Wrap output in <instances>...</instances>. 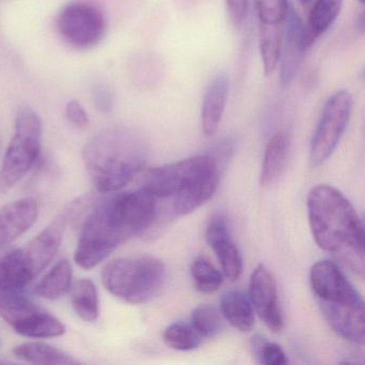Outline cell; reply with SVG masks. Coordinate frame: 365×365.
<instances>
[{
	"label": "cell",
	"mask_w": 365,
	"mask_h": 365,
	"mask_svg": "<svg viewBox=\"0 0 365 365\" xmlns=\"http://www.w3.org/2000/svg\"><path fill=\"white\" fill-rule=\"evenodd\" d=\"M157 215V200L144 187L104 198L83 223L74 260L81 268H95L119 245L149 230Z\"/></svg>",
	"instance_id": "obj_1"
},
{
	"label": "cell",
	"mask_w": 365,
	"mask_h": 365,
	"mask_svg": "<svg viewBox=\"0 0 365 365\" xmlns=\"http://www.w3.org/2000/svg\"><path fill=\"white\" fill-rule=\"evenodd\" d=\"M307 210L318 247L364 277V228L351 202L335 187L320 185L309 191Z\"/></svg>",
	"instance_id": "obj_2"
},
{
	"label": "cell",
	"mask_w": 365,
	"mask_h": 365,
	"mask_svg": "<svg viewBox=\"0 0 365 365\" xmlns=\"http://www.w3.org/2000/svg\"><path fill=\"white\" fill-rule=\"evenodd\" d=\"M145 138L129 128L102 130L85 145L83 159L100 193H116L131 182L148 159Z\"/></svg>",
	"instance_id": "obj_3"
},
{
	"label": "cell",
	"mask_w": 365,
	"mask_h": 365,
	"mask_svg": "<svg viewBox=\"0 0 365 365\" xmlns=\"http://www.w3.org/2000/svg\"><path fill=\"white\" fill-rule=\"evenodd\" d=\"M220 174L217 162L197 155L147 173L145 190L157 200H170L175 215H185L208 202L217 191Z\"/></svg>",
	"instance_id": "obj_4"
},
{
	"label": "cell",
	"mask_w": 365,
	"mask_h": 365,
	"mask_svg": "<svg viewBox=\"0 0 365 365\" xmlns=\"http://www.w3.org/2000/svg\"><path fill=\"white\" fill-rule=\"evenodd\" d=\"M312 290L329 326L339 336L363 345L365 341L364 302L341 269L330 260H320L309 272Z\"/></svg>",
	"instance_id": "obj_5"
},
{
	"label": "cell",
	"mask_w": 365,
	"mask_h": 365,
	"mask_svg": "<svg viewBox=\"0 0 365 365\" xmlns=\"http://www.w3.org/2000/svg\"><path fill=\"white\" fill-rule=\"evenodd\" d=\"M70 209L57 215L24 247L0 258V290H20L46 270L61 249Z\"/></svg>",
	"instance_id": "obj_6"
},
{
	"label": "cell",
	"mask_w": 365,
	"mask_h": 365,
	"mask_svg": "<svg viewBox=\"0 0 365 365\" xmlns=\"http://www.w3.org/2000/svg\"><path fill=\"white\" fill-rule=\"evenodd\" d=\"M104 287L131 304H143L161 292L166 281L165 264L151 256L120 257L108 262L101 274Z\"/></svg>",
	"instance_id": "obj_7"
},
{
	"label": "cell",
	"mask_w": 365,
	"mask_h": 365,
	"mask_svg": "<svg viewBox=\"0 0 365 365\" xmlns=\"http://www.w3.org/2000/svg\"><path fill=\"white\" fill-rule=\"evenodd\" d=\"M41 150V118L33 108L23 106L16 115V132L0 170V194L7 193L31 172Z\"/></svg>",
	"instance_id": "obj_8"
},
{
	"label": "cell",
	"mask_w": 365,
	"mask_h": 365,
	"mask_svg": "<svg viewBox=\"0 0 365 365\" xmlns=\"http://www.w3.org/2000/svg\"><path fill=\"white\" fill-rule=\"evenodd\" d=\"M0 317L18 334L31 339H52L66 333L65 324L58 318L19 290H0Z\"/></svg>",
	"instance_id": "obj_9"
},
{
	"label": "cell",
	"mask_w": 365,
	"mask_h": 365,
	"mask_svg": "<svg viewBox=\"0 0 365 365\" xmlns=\"http://www.w3.org/2000/svg\"><path fill=\"white\" fill-rule=\"evenodd\" d=\"M352 106L354 99L347 91H337L324 104L309 150L314 166L322 165L334 153L349 123Z\"/></svg>",
	"instance_id": "obj_10"
},
{
	"label": "cell",
	"mask_w": 365,
	"mask_h": 365,
	"mask_svg": "<svg viewBox=\"0 0 365 365\" xmlns=\"http://www.w3.org/2000/svg\"><path fill=\"white\" fill-rule=\"evenodd\" d=\"M57 31L70 46L80 50L97 46L106 35L103 12L93 4L76 1L66 6L56 20Z\"/></svg>",
	"instance_id": "obj_11"
},
{
	"label": "cell",
	"mask_w": 365,
	"mask_h": 365,
	"mask_svg": "<svg viewBox=\"0 0 365 365\" xmlns=\"http://www.w3.org/2000/svg\"><path fill=\"white\" fill-rule=\"evenodd\" d=\"M285 29L282 37L281 56V83L287 86L294 81L303 55L311 48L312 44L307 37V26L303 24L294 8L289 5L285 20Z\"/></svg>",
	"instance_id": "obj_12"
},
{
	"label": "cell",
	"mask_w": 365,
	"mask_h": 365,
	"mask_svg": "<svg viewBox=\"0 0 365 365\" xmlns=\"http://www.w3.org/2000/svg\"><path fill=\"white\" fill-rule=\"evenodd\" d=\"M250 301L260 319L271 331H282L284 319L277 299V282L264 264H259L252 273Z\"/></svg>",
	"instance_id": "obj_13"
},
{
	"label": "cell",
	"mask_w": 365,
	"mask_h": 365,
	"mask_svg": "<svg viewBox=\"0 0 365 365\" xmlns=\"http://www.w3.org/2000/svg\"><path fill=\"white\" fill-rule=\"evenodd\" d=\"M39 205L33 197L20 198L0 208V249L16 241L37 221Z\"/></svg>",
	"instance_id": "obj_14"
},
{
	"label": "cell",
	"mask_w": 365,
	"mask_h": 365,
	"mask_svg": "<svg viewBox=\"0 0 365 365\" xmlns=\"http://www.w3.org/2000/svg\"><path fill=\"white\" fill-rule=\"evenodd\" d=\"M206 239L221 264L224 275L232 282L239 279L242 274V258L223 217L211 220L207 227Z\"/></svg>",
	"instance_id": "obj_15"
},
{
	"label": "cell",
	"mask_w": 365,
	"mask_h": 365,
	"mask_svg": "<svg viewBox=\"0 0 365 365\" xmlns=\"http://www.w3.org/2000/svg\"><path fill=\"white\" fill-rule=\"evenodd\" d=\"M230 93V78L225 72H219L211 78L202 106V128L207 136L213 135L219 129L225 112Z\"/></svg>",
	"instance_id": "obj_16"
},
{
	"label": "cell",
	"mask_w": 365,
	"mask_h": 365,
	"mask_svg": "<svg viewBox=\"0 0 365 365\" xmlns=\"http://www.w3.org/2000/svg\"><path fill=\"white\" fill-rule=\"evenodd\" d=\"M289 148L290 138L286 132H277L270 138L264 150L260 185L268 187L279 178L287 164Z\"/></svg>",
	"instance_id": "obj_17"
},
{
	"label": "cell",
	"mask_w": 365,
	"mask_h": 365,
	"mask_svg": "<svg viewBox=\"0 0 365 365\" xmlns=\"http://www.w3.org/2000/svg\"><path fill=\"white\" fill-rule=\"evenodd\" d=\"M14 356L33 364L76 365L80 361L74 359L63 350L58 349L43 341H27L12 349Z\"/></svg>",
	"instance_id": "obj_18"
},
{
	"label": "cell",
	"mask_w": 365,
	"mask_h": 365,
	"mask_svg": "<svg viewBox=\"0 0 365 365\" xmlns=\"http://www.w3.org/2000/svg\"><path fill=\"white\" fill-rule=\"evenodd\" d=\"M221 314L230 326L241 332H250L255 326L253 305L247 294L239 290H230L223 294Z\"/></svg>",
	"instance_id": "obj_19"
},
{
	"label": "cell",
	"mask_w": 365,
	"mask_h": 365,
	"mask_svg": "<svg viewBox=\"0 0 365 365\" xmlns=\"http://www.w3.org/2000/svg\"><path fill=\"white\" fill-rule=\"evenodd\" d=\"M72 279L73 271L71 264L69 260H61L36 286L35 294L48 300H56L70 292L73 283Z\"/></svg>",
	"instance_id": "obj_20"
},
{
	"label": "cell",
	"mask_w": 365,
	"mask_h": 365,
	"mask_svg": "<svg viewBox=\"0 0 365 365\" xmlns=\"http://www.w3.org/2000/svg\"><path fill=\"white\" fill-rule=\"evenodd\" d=\"M71 303L81 319L97 322L100 315V300L97 287L91 279H82L72 283Z\"/></svg>",
	"instance_id": "obj_21"
},
{
	"label": "cell",
	"mask_w": 365,
	"mask_h": 365,
	"mask_svg": "<svg viewBox=\"0 0 365 365\" xmlns=\"http://www.w3.org/2000/svg\"><path fill=\"white\" fill-rule=\"evenodd\" d=\"M344 0H316L307 25V37L313 46L315 40L326 34L339 18Z\"/></svg>",
	"instance_id": "obj_22"
},
{
	"label": "cell",
	"mask_w": 365,
	"mask_h": 365,
	"mask_svg": "<svg viewBox=\"0 0 365 365\" xmlns=\"http://www.w3.org/2000/svg\"><path fill=\"white\" fill-rule=\"evenodd\" d=\"M281 46L279 25L259 24V50L266 76L272 74L279 66Z\"/></svg>",
	"instance_id": "obj_23"
},
{
	"label": "cell",
	"mask_w": 365,
	"mask_h": 365,
	"mask_svg": "<svg viewBox=\"0 0 365 365\" xmlns=\"http://www.w3.org/2000/svg\"><path fill=\"white\" fill-rule=\"evenodd\" d=\"M191 275L196 289L202 294L217 292L223 284V274L204 256L193 260Z\"/></svg>",
	"instance_id": "obj_24"
},
{
	"label": "cell",
	"mask_w": 365,
	"mask_h": 365,
	"mask_svg": "<svg viewBox=\"0 0 365 365\" xmlns=\"http://www.w3.org/2000/svg\"><path fill=\"white\" fill-rule=\"evenodd\" d=\"M163 339L168 347L179 351L196 349L200 345L202 336L192 324L175 322L165 329Z\"/></svg>",
	"instance_id": "obj_25"
},
{
	"label": "cell",
	"mask_w": 365,
	"mask_h": 365,
	"mask_svg": "<svg viewBox=\"0 0 365 365\" xmlns=\"http://www.w3.org/2000/svg\"><path fill=\"white\" fill-rule=\"evenodd\" d=\"M191 324L200 336L212 337L223 328V319L219 309L210 305H200L194 309Z\"/></svg>",
	"instance_id": "obj_26"
},
{
	"label": "cell",
	"mask_w": 365,
	"mask_h": 365,
	"mask_svg": "<svg viewBox=\"0 0 365 365\" xmlns=\"http://www.w3.org/2000/svg\"><path fill=\"white\" fill-rule=\"evenodd\" d=\"M259 24L279 25L287 16L288 0H254Z\"/></svg>",
	"instance_id": "obj_27"
},
{
	"label": "cell",
	"mask_w": 365,
	"mask_h": 365,
	"mask_svg": "<svg viewBox=\"0 0 365 365\" xmlns=\"http://www.w3.org/2000/svg\"><path fill=\"white\" fill-rule=\"evenodd\" d=\"M256 354L260 362L267 365H285L288 360L281 346L270 341H262L256 344Z\"/></svg>",
	"instance_id": "obj_28"
},
{
	"label": "cell",
	"mask_w": 365,
	"mask_h": 365,
	"mask_svg": "<svg viewBox=\"0 0 365 365\" xmlns=\"http://www.w3.org/2000/svg\"><path fill=\"white\" fill-rule=\"evenodd\" d=\"M93 100L96 108L104 114L112 112L114 108V93L104 85H98L93 88Z\"/></svg>",
	"instance_id": "obj_29"
},
{
	"label": "cell",
	"mask_w": 365,
	"mask_h": 365,
	"mask_svg": "<svg viewBox=\"0 0 365 365\" xmlns=\"http://www.w3.org/2000/svg\"><path fill=\"white\" fill-rule=\"evenodd\" d=\"M228 16L235 27L242 26L249 12V0H226Z\"/></svg>",
	"instance_id": "obj_30"
},
{
	"label": "cell",
	"mask_w": 365,
	"mask_h": 365,
	"mask_svg": "<svg viewBox=\"0 0 365 365\" xmlns=\"http://www.w3.org/2000/svg\"><path fill=\"white\" fill-rule=\"evenodd\" d=\"M66 116L68 120L78 128H85L89 123L88 115L80 102L72 100L66 106Z\"/></svg>",
	"instance_id": "obj_31"
},
{
	"label": "cell",
	"mask_w": 365,
	"mask_h": 365,
	"mask_svg": "<svg viewBox=\"0 0 365 365\" xmlns=\"http://www.w3.org/2000/svg\"><path fill=\"white\" fill-rule=\"evenodd\" d=\"M298 3L302 4V5H305V4H309L312 0H297Z\"/></svg>",
	"instance_id": "obj_32"
},
{
	"label": "cell",
	"mask_w": 365,
	"mask_h": 365,
	"mask_svg": "<svg viewBox=\"0 0 365 365\" xmlns=\"http://www.w3.org/2000/svg\"><path fill=\"white\" fill-rule=\"evenodd\" d=\"M359 3L362 4V5H364L365 0H358Z\"/></svg>",
	"instance_id": "obj_33"
},
{
	"label": "cell",
	"mask_w": 365,
	"mask_h": 365,
	"mask_svg": "<svg viewBox=\"0 0 365 365\" xmlns=\"http://www.w3.org/2000/svg\"><path fill=\"white\" fill-rule=\"evenodd\" d=\"M0 362H1V361H0Z\"/></svg>",
	"instance_id": "obj_34"
}]
</instances>
